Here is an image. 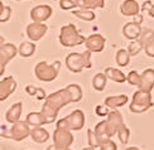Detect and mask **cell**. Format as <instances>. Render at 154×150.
<instances>
[{
	"instance_id": "cell-17",
	"label": "cell",
	"mask_w": 154,
	"mask_h": 150,
	"mask_svg": "<svg viewBox=\"0 0 154 150\" xmlns=\"http://www.w3.org/2000/svg\"><path fill=\"white\" fill-rule=\"evenodd\" d=\"M140 11V5L137 0H124L120 5V13L124 17H135Z\"/></svg>"
},
{
	"instance_id": "cell-13",
	"label": "cell",
	"mask_w": 154,
	"mask_h": 150,
	"mask_svg": "<svg viewBox=\"0 0 154 150\" xmlns=\"http://www.w3.org/2000/svg\"><path fill=\"white\" fill-rule=\"evenodd\" d=\"M105 38L101 34H92L86 38L85 45L88 51L94 52V53H99V52H102L105 48Z\"/></svg>"
},
{
	"instance_id": "cell-30",
	"label": "cell",
	"mask_w": 154,
	"mask_h": 150,
	"mask_svg": "<svg viewBox=\"0 0 154 150\" xmlns=\"http://www.w3.org/2000/svg\"><path fill=\"white\" fill-rule=\"evenodd\" d=\"M67 88L69 90V92H71V95H72L73 102H79V101H81V99H82V91H81V87L79 86V84H76V83H73V84H68Z\"/></svg>"
},
{
	"instance_id": "cell-8",
	"label": "cell",
	"mask_w": 154,
	"mask_h": 150,
	"mask_svg": "<svg viewBox=\"0 0 154 150\" xmlns=\"http://www.w3.org/2000/svg\"><path fill=\"white\" fill-rule=\"evenodd\" d=\"M73 135L71 134V130L57 127L53 133V144L62 150H66L72 145L73 142Z\"/></svg>"
},
{
	"instance_id": "cell-38",
	"label": "cell",
	"mask_w": 154,
	"mask_h": 150,
	"mask_svg": "<svg viewBox=\"0 0 154 150\" xmlns=\"http://www.w3.org/2000/svg\"><path fill=\"white\" fill-rule=\"evenodd\" d=\"M106 107H107L106 105H105V106L97 105V106H96V115H99V116H106V115H109Z\"/></svg>"
},
{
	"instance_id": "cell-15",
	"label": "cell",
	"mask_w": 154,
	"mask_h": 150,
	"mask_svg": "<svg viewBox=\"0 0 154 150\" xmlns=\"http://www.w3.org/2000/svg\"><path fill=\"white\" fill-rule=\"evenodd\" d=\"M138 88L144 92H152V90L154 88V69L148 68L140 75V83Z\"/></svg>"
},
{
	"instance_id": "cell-5",
	"label": "cell",
	"mask_w": 154,
	"mask_h": 150,
	"mask_svg": "<svg viewBox=\"0 0 154 150\" xmlns=\"http://www.w3.org/2000/svg\"><path fill=\"white\" fill-rule=\"evenodd\" d=\"M2 136L4 138H9V139H13L15 141H20V140H24L27 138L28 135H30V127H29V124L28 121H18L15 124H13V126L10 129H6L4 125L2 126Z\"/></svg>"
},
{
	"instance_id": "cell-46",
	"label": "cell",
	"mask_w": 154,
	"mask_h": 150,
	"mask_svg": "<svg viewBox=\"0 0 154 150\" xmlns=\"http://www.w3.org/2000/svg\"><path fill=\"white\" fill-rule=\"evenodd\" d=\"M15 2H22V0H15Z\"/></svg>"
},
{
	"instance_id": "cell-18",
	"label": "cell",
	"mask_w": 154,
	"mask_h": 150,
	"mask_svg": "<svg viewBox=\"0 0 154 150\" xmlns=\"http://www.w3.org/2000/svg\"><path fill=\"white\" fill-rule=\"evenodd\" d=\"M22 107H23V103L22 102H17L14 103L8 111L5 114V119L10 124H15L19 121L20 119V115H22Z\"/></svg>"
},
{
	"instance_id": "cell-31",
	"label": "cell",
	"mask_w": 154,
	"mask_h": 150,
	"mask_svg": "<svg viewBox=\"0 0 154 150\" xmlns=\"http://www.w3.org/2000/svg\"><path fill=\"white\" fill-rule=\"evenodd\" d=\"M129 135H130V130L123 124L118 130V136H119V140L121 141V144H124V145L128 144V141H129Z\"/></svg>"
},
{
	"instance_id": "cell-39",
	"label": "cell",
	"mask_w": 154,
	"mask_h": 150,
	"mask_svg": "<svg viewBox=\"0 0 154 150\" xmlns=\"http://www.w3.org/2000/svg\"><path fill=\"white\" fill-rule=\"evenodd\" d=\"M144 51H145V53L148 54L149 57H154V42H152Z\"/></svg>"
},
{
	"instance_id": "cell-21",
	"label": "cell",
	"mask_w": 154,
	"mask_h": 150,
	"mask_svg": "<svg viewBox=\"0 0 154 150\" xmlns=\"http://www.w3.org/2000/svg\"><path fill=\"white\" fill-rule=\"evenodd\" d=\"M105 75L109 80H111L116 83H124L125 81H128V77L121 72L118 68H112V67H107L105 69Z\"/></svg>"
},
{
	"instance_id": "cell-47",
	"label": "cell",
	"mask_w": 154,
	"mask_h": 150,
	"mask_svg": "<svg viewBox=\"0 0 154 150\" xmlns=\"http://www.w3.org/2000/svg\"><path fill=\"white\" fill-rule=\"evenodd\" d=\"M66 150H71V149H69V148H68V149H66Z\"/></svg>"
},
{
	"instance_id": "cell-28",
	"label": "cell",
	"mask_w": 154,
	"mask_h": 150,
	"mask_svg": "<svg viewBox=\"0 0 154 150\" xmlns=\"http://www.w3.org/2000/svg\"><path fill=\"white\" fill-rule=\"evenodd\" d=\"M138 39L140 41V43H142L143 48L145 49V48L148 47V45H149L152 42H154V32H153V30H150V29H144Z\"/></svg>"
},
{
	"instance_id": "cell-37",
	"label": "cell",
	"mask_w": 154,
	"mask_h": 150,
	"mask_svg": "<svg viewBox=\"0 0 154 150\" xmlns=\"http://www.w3.org/2000/svg\"><path fill=\"white\" fill-rule=\"evenodd\" d=\"M96 150H118V146L112 140L109 139V140H105V141H101L99 148Z\"/></svg>"
},
{
	"instance_id": "cell-10",
	"label": "cell",
	"mask_w": 154,
	"mask_h": 150,
	"mask_svg": "<svg viewBox=\"0 0 154 150\" xmlns=\"http://www.w3.org/2000/svg\"><path fill=\"white\" fill-rule=\"evenodd\" d=\"M52 8L47 4H43V5H37L34 6L33 9L30 10V18L33 22H38V23H44L46 20L51 18L52 15Z\"/></svg>"
},
{
	"instance_id": "cell-44",
	"label": "cell",
	"mask_w": 154,
	"mask_h": 150,
	"mask_svg": "<svg viewBox=\"0 0 154 150\" xmlns=\"http://www.w3.org/2000/svg\"><path fill=\"white\" fill-rule=\"evenodd\" d=\"M125 150H139L138 148H135V146H133V148H126Z\"/></svg>"
},
{
	"instance_id": "cell-24",
	"label": "cell",
	"mask_w": 154,
	"mask_h": 150,
	"mask_svg": "<svg viewBox=\"0 0 154 150\" xmlns=\"http://www.w3.org/2000/svg\"><path fill=\"white\" fill-rule=\"evenodd\" d=\"M19 54H20L22 57H30L34 54L35 52V44L34 43H29V42H23L20 45H19Z\"/></svg>"
},
{
	"instance_id": "cell-34",
	"label": "cell",
	"mask_w": 154,
	"mask_h": 150,
	"mask_svg": "<svg viewBox=\"0 0 154 150\" xmlns=\"http://www.w3.org/2000/svg\"><path fill=\"white\" fill-rule=\"evenodd\" d=\"M144 48H143V45L142 43H140L139 39H135V41H133L130 44H129V47H128V52L130 53V56H137L139 52H142Z\"/></svg>"
},
{
	"instance_id": "cell-14",
	"label": "cell",
	"mask_w": 154,
	"mask_h": 150,
	"mask_svg": "<svg viewBox=\"0 0 154 150\" xmlns=\"http://www.w3.org/2000/svg\"><path fill=\"white\" fill-rule=\"evenodd\" d=\"M17 90V82L13 77H5L0 82V101L6 100Z\"/></svg>"
},
{
	"instance_id": "cell-45",
	"label": "cell",
	"mask_w": 154,
	"mask_h": 150,
	"mask_svg": "<svg viewBox=\"0 0 154 150\" xmlns=\"http://www.w3.org/2000/svg\"><path fill=\"white\" fill-rule=\"evenodd\" d=\"M83 150H96V149H94V148H91V146H88V148H85Z\"/></svg>"
},
{
	"instance_id": "cell-42",
	"label": "cell",
	"mask_w": 154,
	"mask_h": 150,
	"mask_svg": "<svg viewBox=\"0 0 154 150\" xmlns=\"http://www.w3.org/2000/svg\"><path fill=\"white\" fill-rule=\"evenodd\" d=\"M137 17V19H134V22H137V23H139V24H142V22H143V17L142 15H135Z\"/></svg>"
},
{
	"instance_id": "cell-36",
	"label": "cell",
	"mask_w": 154,
	"mask_h": 150,
	"mask_svg": "<svg viewBox=\"0 0 154 150\" xmlns=\"http://www.w3.org/2000/svg\"><path fill=\"white\" fill-rule=\"evenodd\" d=\"M128 77V82H129L130 84H133V86H139L140 83V75L137 72V71H130L129 75L126 76Z\"/></svg>"
},
{
	"instance_id": "cell-27",
	"label": "cell",
	"mask_w": 154,
	"mask_h": 150,
	"mask_svg": "<svg viewBox=\"0 0 154 150\" xmlns=\"http://www.w3.org/2000/svg\"><path fill=\"white\" fill-rule=\"evenodd\" d=\"M27 121H28L29 125H32V126H42V125L46 124L42 112H30V114H28Z\"/></svg>"
},
{
	"instance_id": "cell-26",
	"label": "cell",
	"mask_w": 154,
	"mask_h": 150,
	"mask_svg": "<svg viewBox=\"0 0 154 150\" xmlns=\"http://www.w3.org/2000/svg\"><path fill=\"white\" fill-rule=\"evenodd\" d=\"M106 80L107 77L105 73H97L92 78V87L96 91H104L106 86Z\"/></svg>"
},
{
	"instance_id": "cell-43",
	"label": "cell",
	"mask_w": 154,
	"mask_h": 150,
	"mask_svg": "<svg viewBox=\"0 0 154 150\" xmlns=\"http://www.w3.org/2000/svg\"><path fill=\"white\" fill-rule=\"evenodd\" d=\"M47 150H62V149H60V148H57L54 144L53 145H51V146H48L47 148Z\"/></svg>"
},
{
	"instance_id": "cell-23",
	"label": "cell",
	"mask_w": 154,
	"mask_h": 150,
	"mask_svg": "<svg viewBox=\"0 0 154 150\" xmlns=\"http://www.w3.org/2000/svg\"><path fill=\"white\" fill-rule=\"evenodd\" d=\"M130 53L128 52V49H119L116 52V64L120 67H126L130 62Z\"/></svg>"
},
{
	"instance_id": "cell-35",
	"label": "cell",
	"mask_w": 154,
	"mask_h": 150,
	"mask_svg": "<svg viewBox=\"0 0 154 150\" xmlns=\"http://www.w3.org/2000/svg\"><path fill=\"white\" fill-rule=\"evenodd\" d=\"M87 135H88V145L94 148V149H97L99 145H100V141L97 139V136H96L95 131L92 130H87Z\"/></svg>"
},
{
	"instance_id": "cell-7",
	"label": "cell",
	"mask_w": 154,
	"mask_h": 150,
	"mask_svg": "<svg viewBox=\"0 0 154 150\" xmlns=\"http://www.w3.org/2000/svg\"><path fill=\"white\" fill-rule=\"evenodd\" d=\"M85 125V115L81 110H76L71 115L57 122V127L67 129V130H81Z\"/></svg>"
},
{
	"instance_id": "cell-32",
	"label": "cell",
	"mask_w": 154,
	"mask_h": 150,
	"mask_svg": "<svg viewBox=\"0 0 154 150\" xmlns=\"http://www.w3.org/2000/svg\"><path fill=\"white\" fill-rule=\"evenodd\" d=\"M11 15V8L9 5H5V4H0V22L2 23H6L10 19Z\"/></svg>"
},
{
	"instance_id": "cell-2",
	"label": "cell",
	"mask_w": 154,
	"mask_h": 150,
	"mask_svg": "<svg viewBox=\"0 0 154 150\" xmlns=\"http://www.w3.org/2000/svg\"><path fill=\"white\" fill-rule=\"evenodd\" d=\"M91 51H86L83 53H69L66 58V66L73 73H80L83 68H91Z\"/></svg>"
},
{
	"instance_id": "cell-40",
	"label": "cell",
	"mask_w": 154,
	"mask_h": 150,
	"mask_svg": "<svg viewBox=\"0 0 154 150\" xmlns=\"http://www.w3.org/2000/svg\"><path fill=\"white\" fill-rule=\"evenodd\" d=\"M152 4H153L152 2H145V3L143 4V6H142V11H143V13H144V11H148V9L150 8Z\"/></svg>"
},
{
	"instance_id": "cell-4",
	"label": "cell",
	"mask_w": 154,
	"mask_h": 150,
	"mask_svg": "<svg viewBox=\"0 0 154 150\" xmlns=\"http://www.w3.org/2000/svg\"><path fill=\"white\" fill-rule=\"evenodd\" d=\"M61 62L56 61L53 64H48L47 62H39L34 68V73L39 81L43 82H51L56 80L57 75L60 72Z\"/></svg>"
},
{
	"instance_id": "cell-19",
	"label": "cell",
	"mask_w": 154,
	"mask_h": 150,
	"mask_svg": "<svg viewBox=\"0 0 154 150\" xmlns=\"http://www.w3.org/2000/svg\"><path fill=\"white\" fill-rule=\"evenodd\" d=\"M30 136L35 142L38 144H43L49 139V134L46 129H43L42 126H34L30 131Z\"/></svg>"
},
{
	"instance_id": "cell-1",
	"label": "cell",
	"mask_w": 154,
	"mask_h": 150,
	"mask_svg": "<svg viewBox=\"0 0 154 150\" xmlns=\"http://www.w3.org/2000/svg\"><path fill=\"white\" fill-rule=\"evenodd\" d=\"M69 102H73V99H72V95L67 87L65 90H60V91H57V92L47 96L46 102H44L42 111H41L46 124L53 122L56 120L57 114H58L61 107L68 105Z\"/></svg>"
},
{
	"instance_id": "cell-11",
	"label": "cell",
	"mask_w": 154,
	"mask_h": 150,
	"mask_svg": "<svg viewBox=\"0 0 154 150\" xmlns=\"http://www.w3.org/2000/svg\"><path fill=\"white\" fill-rule=\"evenodd\" d=\"M47 30H48V27L44 23L33 22L27 27V35L32 42H38L44 37Z\"/></svg>"
},
{
	"instance_id": "cell-22",
	"label": "cell",
	"mask_w": 154,
	"mask_h": 150,
	"mask_svg": "<svg viewBox=\"0 0 154 150\" xmlns=\"http://www.w3.org/2000/svg\"><path fill=\"white\" fill-rule=\"evenodd\" d=\"M80 9H102L105 6V0H80Z\"/></svg>"
},
{
	"instance_id": "cell-29",
	"label": "cell",
	"mask_w": 154,
	"mask_h": 150,
	"mask_svg": "<svg viewBox=\"0 0 154 150\" xmlns=\"http://www.w3.org/2000/svg\"><path fill=\"white\" fill-rule=\"evenodd\" d=\"M25 92L28 95H30L32 97H35L37 100H46L47 99V95L44 92L43 88L39 87H34V86H27L25 87Z\"/></svg>"
},
{
	"instance_id": "cell-12",
	"label": "cell",
	"mask_w": 154,
	"mask_h": 150,
	"mask_svg": "<svg viewBox=\"0 0 154 150\" xmlns=\"http://www.w3.org/2000/svg\"><path fill=\"white\" fill-rule=\"evenodd\" d=\"M105 121H106V126H107V130H109V134H110V138L114 136L115 134H118L119 127L124 124L123 122V117H121V114L119 111H116V110L109 112L107 119Z\"/></svg>"
},
{
	"instance_id": "cell-6",
	"label": "cell",
	"mask_w": 154,
	"mask_h": 150,
	"mask_svg": "<svg viewBox=\"0 0 154 150\" xmlns=\"http://www.w3.org/2000/svg\"><path fill=\"white\" fill-rule=\"evenodd\" d=\"M152 106H153L152 95L149 92H144V91L139 90L134 93L131 105L129 109L134 114H142V112H145L146 110H149Z\"/></svg>"
},
{
	"instance_id": "cell-25",
	"label": "cell",
	"mask_w": 154,
	"mask_h": 150,
	"mask_svg": "<svg viewBox=\"0 0 154 150\" xmlns=\"http://www.w3.org/2000/svg\"><path fill=\"white\" fill-rule=\"evenodd\" d=\"M72 15L82 19L85 22H91V20H95V13L92 10H88V9H79V10H72Z\"/></svg>"
},
{
	"instance_id": "cell-3",
	"label": "cell",
	"mask_w": 154,
	"mask_h": 150,
	"mask_svg": "<svg viewBox=\"0 0 154 150\" xmlns=\"http://www.w3.org/2000/svg\"><path fill=\"white\" fill-rule=\"evenodd\" d=\"M86 42V38L80 34V32L72 23L63 25L60 30V43L63 47H76Z\"/></svg>"
},
{
	"instance_id": "cell-20",
	"label": "cell",
	"mask_w": 154,
	"mask_h": 150,
	"mask_svg": "<svg viewBox=\"0 0 154 150\" xmlns=\"http://www.w3.org/2000/svg\"><path fill=\"white\" fill-rule=\"evenodd\" d=\"M128 100H129V97H128L126 95L110 96V97H107V99L105 100V105H106L107 107L115 110V109H118V107L124 106L125 103L128 102Z\"/></svg>"
},
{
	"instance_id": "cell-16",
	"label": "cell",
	"mask_w": 154,
	"mask_h": 150,
	"mask_svg": "<svg viewBox=\"0 0 154 150\" xmlns=\"http://www.w3.org/2000/svg\"><path fill=\"white\" fill-rule=\"evenodd\" d=\"M142 32H143L142 25L137 22H129L123 27V35L128 39H130V41L138 39L140 34H142Z\"/></svg>"
},
{
	"instance_id": "cell-33",
	"label": "cell",
	"mask_w": 154,
	"mask_h": 150,
	"mask_svg": "<svg viewBox=\"0 0 154 150\" xmlns=\"http://www.w3.org/2000/svg\"><path fill=\"white\" fill-rule=\"evenodd\" d=\"M60 6L63 10H73L75 8H81V4L77 0H60Z\"/></svg>"
},
{
	"instance_id": "cell-41",
	"label": "cell",
	"mask_w": 154,
	"mask_h": 150,
	"mask_svg": "<svg viewBox=\"0 0 154 150\" xmlns=\"http://www.w3.org/2000/svg\"><path fill=\"white\" fill-rule=\"evenodd\" d=\"M148 13H149V15H150L152 18H154V4L150 5V8L148 9Z\"/></svg>"
},
{
	"instance_id": "cell-9",
	"label": "cell",
	"mask_w": 154,
	"mask_h": 150,
	"mask_svg": "<svg viewBox=\"0 0 154 150\" xmlns=\"http://www.w3.org/2000/svg\"><path fill=\"white\" fill-rule=\"evenodd\" d=\"M18 52L19 51H18V48L15 47L14 44H10V43L2 44V47H0V66H2L0 75H2V76L4 73L5 66L17 56Z\"/></svg>"
}]
</instances>
